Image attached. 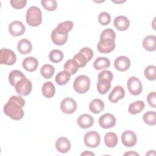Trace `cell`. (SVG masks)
I'll return each instance as SVG.
<instances>
[{"instance_id":"22","label":"cell","mask_w":156,"mask_h":156,"mask_svg":"<svg viewBox=\"0 0 156 156\" xmlns=\"http://www.w3.org/2000/svg\"><path fill=\"white\" fill-rule=\"evenodd\" d=\"M97 90L99 94H106L111 88V81L108 79H98L97 83Z\"/></svg>"},{"instance_id":"40","label":"cell","mask_w":156,"mask_h":156,"mask_svg":"<svg viewBox=\"0 0 156 156\" xmlns=\"http://www.w3.org/2000/svg\"><path fill=\"white\" fill-rule=\"evenodd\" d=\"M113 74L110 71L108 70H104L100 72L98 76V79H108L110 81L113 80Z\"/></svg>"},{"instance_id":"9","label":"cell","mask_w":156,"mask_h":156,"mask_svg":"<svg viewBox=\"0 0 156 156\" xmlns=\"http://www.w3.org/2000/svg\"><path fill=\"white\" fill-rule=\"evenodd\" d=\"M127 87L130 93L133 96H138L141 94L143 90L142 83L136 77H130L127 82Z\"/></svg>"},{"instance_id":"26","label":"cell","mask_w":156,"mask_h":156,"mask_svg":"<svg viewBox=\"0 0 156 156\" xmlns=\"http://www.w3.org/2000/svg\"><path fill=\"white\" fill-rule=\"evenodd\" d=\"M145 104L142 101H136L131 103L128 108L129 113L132 115H136L140 113L144 108Z\"/></svg>"},{"instance_id":"4","label":"cell","mask_w":156,"mask_h":156,"mask_svg":"<svg viewBox=\"0 0 156 156\" xmlns=\"http://www.w3.org/2000/svg\"><path fill=\"white\" fill-rule=\"evenodd\" d=\"M26 20L27 23L30 26H38L42 22V13L41 10L36 6L29 7L26 12Z\"/></svg>"},{"instance_id":"8","label":"cell","mask_w":156,"mask_h":156,"mask_svg":"<svg viewBox=\"0 0 156 156\" xmlns=\"http://www.w3.org/2000/svg\"><path fill=\"white\" fill-rule=\"evenodd\" d=\"M83 141L87 146L91 148H95L100 144L101 136L97 132L91 130L85 134Z\"/></svg>"},{"instance_id":"13","label":"cell","mask_w":156,"mask_h":156,"mask_svg":"<svg viewBox=\"0 0 156 156\" xmlns=\"http://www.w3.org/2000/svg\"><path fill=\"white\" fill-rule=\"evenodd\" d=\"M26 29L22 22L19 21H12L9 26V31L12 36L18 37L25 32Z\"/></svg>"},{"instance_id":"1","label":"cell","mask_w":156,"mask_h":156,"mask_svg":"<svg viewBox=\"0 0 156 156\" xmlns=\"http://www.w3.org/2000/svg\"><path fill=\"white\" fill-rule=\"evenodd\" d=\"M25 101L21 96H12L4 105V112L13 120H20L24 116L23 107Z\"/></svg>"},{"instance_id":"43","label":"cell","mask_w":156,"mask_h":156,"mask_svg":"<svg viewBox=\"0 0 156 156\" xmlns=\"http://www.w3.org/2000/svg\"><path fill=\"white\" fill-rule=\"evenodd\" d=\"M81 155H94V154L90 152V151H85L84 152H82L81 154Z\"/></svg>"},{"instance_id":"34","label":"cell","mask_w":156,"mask_h":156,"mask_svg":"<svg viewBox=\"0 0 156 156\" xmlns=\"http://www.w3.org/2000/svg\"><path fill=\"white\" fill-rule=\"evenodd\" d=\"M144 76L149 80H155L156 79V67L154 65L147 66L144 71Z\"/></svg>"},{"instance_id":"28","label":"cell","mask_w":156,"mask_h":156,"mask_svg":"<svg viewBox=\"0 0 156 156\" xmlns=\"http://www.w3.org/2000/svg\"><path fill=\"white\" fill-rule=\"evenodd\" d=\"M118 138L114 132H108L104 136V142L108 147H114L118 143Z\"/></svg>"},{"instance_id":"3","label":"cell","mask_w":156,"mask_h":156,"mask_svg":"<svg viewBox=\"0 0 156 156\" xmlns=\"http://www.w3.org/2000/svg\"><path fill=\"white\" fill-rule=\"evenodd\" d=\"M115 38L116 34L112 29L108 28L104 30L101 32L100 40L97 44L99 52L104 54L112 52L115 48Z\"/></svg>"},{"instance_id":"21","label":"cell","mask_w":156,"mask_h":156,"mask_svg":"<svg viewBox=\"0 0 156 156\" xmlns=\"http://www.w3.org/2000/svg\"><path fill=\"white\" fill-rule=\"evenodd\" d=\"M143 47L148 51H154L156 49V37L153 35L146 36L143 40Z\"/></svg>"},{"instance_id":"29","label":"cell","mask_w":156,"mask_h":156,"mask_svg":"<svg viewBox=\"0 0 156 156\" xmlns=\"http://www.w3.org/2000/svg\"><path fill=\"white\" fill-rule=\"evenodd\" d=\"M71 74L66 71L59 72L55 76V80L58 85H64L66 84L70 80Z\"/></svg>"},{"instance_id":"17","label":"cell","mask_w":156,"mask_h":156,"mask_svg":"<svg viewBox=\"0 0 156 156\" xmlns=\"http://www.w3.org/2000/svg\"><path fill=\"white\" fill-rule=\"evenodd\" d=\"M113 24L116 29L118 30L125 31L129 28L130 25V21L126 16L120 15L115 18Z\"/></svg>"},{"instance_id":"44","label":"cell","mask_w":156,"mask_h":156,"mask_svg":"<svg viewBox=\"0 0 156 156\" xmlns=\"http://www.w3.org/2000/svg\"><path fill=\"white\" fill-rule=\"evenodd\" d=\"M152 152H153V155H155V151L152 150ZM151 151H149L148 152V153L146 154V155H151Z\"/></svg>"},{"instance_id":"19","label":"cell","mask_w":156,"mask_h":156,"mask_svg":"<svg viewBox=\"0 0 156 156\" xmlns=\"http://www.w3.org/2000/svg\"><path fill=\"white\" fill-rule=\"evenodd\" d=\"M23 67L29 72L35 71L38 65V60L34 57H27L25 58L22 63Z\"/></svg>"},{"instance_id":"10","label":"cell","mask_w":156,"mask_h":156,"mask_svg":"<svg viewBox=\"0 0 156 156\" xmlns=\"http://www.w3.org/2000/svg\"><path fill=\"white\" fill-rule=\"evenodd\" d=\"M60 109L65 114H72L77 109V103L71 98H65L60 102Z\"/></svg>"},{"instance_id":"39","label":"cell","mask_w":156,"mask_h":156,"mask_svg":"<svg viewBox=\"0 0 156 156\" xmlns=\"http://www.w3.org/2000/svg\"><path fill=\"white\" fill-rule=\"evenodd\" d=\"M79 52L82 53L86 57L88 62L90 61L92 59V58L94 55L93 51H92V49L90 48H88V47H85V48H82L79 51Z\"/></svg>"},{"instance_id":"25","label":"cell","mask_w":156,"mask_h":156,"mask_svg":"<svg viewBox=\"0 0 156 156\" xmlns=\"http://www.w3.org/2000/svg\"><path fill=\"white\" fill-rule=\"evenodd\" d=\"M110 66V62L108 58L104 57H98L93 62V67L96 70H101L107 68Z\"/></svg>"},{"instance_id":"5","label":"cell","mask_w":156,"mask_h":156,"mask_svg":"<svg viewBox=\"0 0 156 156\" xmlns=\"http://www.w3.org/2000/svg\"><path fill=\"white\" fill-rule=\"evenodd\" d=\"M90 84V79L87 76L80 75L75 79L73 83V88L77 93L84 94L89 90Z\"/></svg>"},{"instance_id":"30","label":"cell","mask_w":156,"mask_h":156,"mask_svg":"<svg viewBox=\"0 0 156 156\" xmlns=\"http://www.w3.org/2000/svg\"><path fill=\"white\" fill-rule=\"evenodd\" d=\"M55 73V68L50 64H45L43 65L40 69L41 76L46 79H51Z\"/></svg>"},{"instance_id":"23","label":"cell","mask_w":156,"mask_h":156,"mask_svg":"<svg viewBox=\"0 0 156 156\" xmlns=\"http://www.w3.org/2000/svg\"><path fill=\"white\" fill-rule=\"evenodd\" d=\"M89 109L94 114L99 113L104 109V103L100 99H94L90 102Z\"/></svg>"},{"instance_id":"38","label":"cell","mask_w":156,"mask_h":156,"mask_svg":"<svg viewBox=\"0 0 156 156\" xmlns=\"http://www.w3.org/2000/svg\"><path fill=\"white\" fill-rule=\"evenodd\" d=\"M12 7L16 9H21L24 8L27 3L26 0H11L10 1Z\"/></svg>"},{"instance_id":"31","label":"cell","mask_w":156,"mask_h":156,"mask_svg":"<svg viewBox=\"0 0 156 156\" xmlns=\"http://www.w3.org/2000/svg\"><path fill=\"white\" fill-rule=\"evenodd\" d=\"M63 68L65 71L69 73L71 75H73L76 73L79 67L77 63L73 59H71L67 60L65 62L63 66Z\"/></svg>"},{"instance_id":"32","label":"cell","mask_w":156,"mask_h":156,"mask_svg":"<svg viewBox=\"0 0 156 156\" xmlns=\"http://www.w3.org/2000/svg\"><path fill=\"white\" fill-rule=\"evenodd\" d=\"M144 122L149 126H154L156 124V113L154 111H149L143 116Z\"/></svg>"},{"instance_id":"2","label":"cell","mask_w":156,"mask_h":156,"mask_svg":"<svg viewBox=\"0 0 156 156\" xmlns=\"http://www.w3.org/2000/svg\"><path fill=\"white\" fill-rule=\"evenodd\" d=\"M73 25L71 21H66L58 24L52 31L51 35L54 44L58 46L65 44L68 40V33L72 30Z\"/></svg>"},{"instance_id":"12","label":"cell","mask_w":156,"mask_h":156,"mask_svg":"<svg viewBox=\"0 0 156 156\" xmlns=\"http://www.w3.org/2000/svg\"><path fill=\"white\" fill-rule=\"evenodd\" d=\"M99 124L103 129H110L115 126L116 124V118L113 115L110 113H107L99 117Z\"/></svg>"},{"instance_id":"27","label":"cell","mask_w":156,"mask_h":156,"mask_svg":"<svg viewBox=\"0 0 156 156\" xmlns=\"http://www.w3.org/2000/svg\"><path fill=\"white\" fill-rule=\"evenodd\" d=\"M24 77H25V76L21 71L13 70L9 74V81L12 86L15 87L16 83Z\"/></svg>"},{"instance_id":"15","label":"cell","mask_w":156,"mask_h":156,"mask_svg":"<svg viewBox=\"0 0 156 156\" xmlns=\"http://www.w3.org/2000/svg\"><path fill=\"white\" fill-rule=\"evenodd\" d=\"M130 66V59L124 55L118 57L114 62V66L119 71H126L129 68Z\"/></svg>"},{"instance_id":"42","label":"cell","mask_w":156,"mask_h":156,"mask_svg":"<svg viewBox=\"0 0 156 156\" xmlns=\"http://www.w3.org/2000/svg\"><path fill=\"white\" fill-rule=\"evenodd\" d=\"M139 155V154L137 152H135V151H129L127 152H126L124 154V155Z\"/></svg>"},{"instance_id":"35","label":"cell","mask_w":156,"mask_h":156,"mask_svg":"<svg viewBox=\"0 0 156 156\" xmlns=\"http://www.w3.org/2000/svg\"><path fill=\"white\" fill-rule=\"evenodd\" d=\"M41 5L48 11H54L57 7V2L55 0H42Z\"/></svg>"},{"instance_id":"24","label":"cell","mask_w":156,"mask_h":156,"mask_svg":"<svg viewBox=\"0 0 156 156\" xmlns=\"http://www.w3.org/2000/svg\"><path fill=\"white\" fill-rule=\"evenodd\" d=\"M42 94L46 98H52L55 92V86L51 82H46L42 86Z\"/></svg>"},{"instance_id":"14","label":"cell","mask_w":156,"mask_h":156,"mask_svg":"<svg viewBox=\"0 0 156 156\" xmlns=\"http://www.w3.org/2000/svg\"><path fill=\"white\" fill-rule=\"evenodd\" d=\"M125 91L122 87L120 85L115 86L111 93L108 94V98L110 102L112 103H116L119 99H122L124 98Z\"/></svg>"},{"instance_id":"33","label":"cell","mask_w":156,"mask_h":156,"mask_svg":"<svg viewBox=\"0 0 156 156\" xmlns=\"http://www.w3.org/2000/svg\"><path fill=\"white\" fill-rule=\"evenodd\" d=\"M49 58L53 63H58L63 60V54L60 50L53 49L49 52Z\"/></svg>"},{"instance_id":"6","label":"cell","mask_w":156,"mask_h":156,"mask_svg":"<svg viewBox=\"0 0 156 156\" xmlns=\"http://www.w3.org/2000/svg\"><path fill=\"white\" fill-rule=\"evenodd\" d=\"M14 87L19 96H26L30 93L32 89V85L31 81L25 77L18 81Z\"/></svg>"},{"instance_id":"36","label":"cell","mask_w":156,"mask_h":156,"mask_svg":"<svg viewBox=\"0 0 156 156\" xmlns=\"http://www.w3.org/2000/svg\"><path fill=\"white\" fill-rule=\"evenodd\" d=\"M78 65L79 67V68H82V67H84L87 62H88V60L86 58V57L81 52H78L77 54H76L73 58Z\"/></svg>"},{"instance_id":"37","label":"cell","mask_w":156,"mask_h":156,"mask_svg":"<svg viewBox=\"0 0 156 156\" xmlns=\"http://www.w3.org/2000/svg\"><path fill=\"white\" fill-rule=\"evenodd\" d=\"M98 21L99 23L103 26L108 25L111 21V16L110 14L105 12H102L98 15Z\"/></svg>"},{"instance_id":"11","label":"cell","mask_w":156,"mask_h":156,"mask_svg":"<svg viewBox=\"0 0 156 156\" xmlns=\"http://www.w3.org/2000/svg\"><path fill=\"white\" fill-rule=\"evenodd\" d=\"M121 141L122 144L126 147H133L137 142L136 135L133 131L125 130L121 135Z\"/></svg>"},{"instance_id":"18","label":"cell","mask_w":156,"mask_h":156,"mask_svg":"<svg viewBox=\"0 0 156 156\" xmlns=\"http://www.w3.org/2000/svg\"><path fill=\"white\" fill-rule=\"evenodd\" d=\"M55 147L57 151L61 153H66L71 148L70 141L66 137H60L55 142Z\"/></svg>"},{"instance_id":"20","label":"cell","mask_w":156,"mask_h":156,"mask_svg":"<svg viewBox=\"0 0 156 156\" xmlns=\"http://www.w3.org/2000/svg\"><path fill=\"white\" fill-rule=\"evenodd\" d=\"M17 49L20 54L22 55H25L30 53L32 51V45L29 40L23 38L18 42Z\"/></svg>"},{"instance_id":"16","label":"cell","mask_w":156,"mask_h":156,"mask_svg":"<svg viewBox=\"0 0 156 156\" xmlns=\"http://www.w3.org/2000/svg\"><path fill=\"white\" fill-rule=\"evenodd\" d=\"M77 123L80 128L87 129L90 127L93 124L94 119L90 115L84 113L80 115L78 117Z\"/></svg>"},{"instance_id":"41","label":"cell","mask_w":156,"mask_h":156,"mask_svg":"<svg viewBox=\"0 0 156 156\" xmlns=\"http://www.w3.org/2000/svg\"><path fill=\"white\" fill-rule=\"evenodd\" d=\"M147 101L149 105L153 107H156V94L155 92H151L147 96Z\"/></svg>"},{"instance_id":"7","label":"cell","mask_w":156,"mask_h":156,"mask_svg":"<svg viewBox=\"0 0 156 156\" xmlns=\"http://www.w3.org/2000/svg\"><path fill=\"white\" fill-rule=\"evenodd\" d=\"M16 61L15 52L9 49L2 48L0 51V63L1 65H13Z\"/></svg>"}]
</instances>
